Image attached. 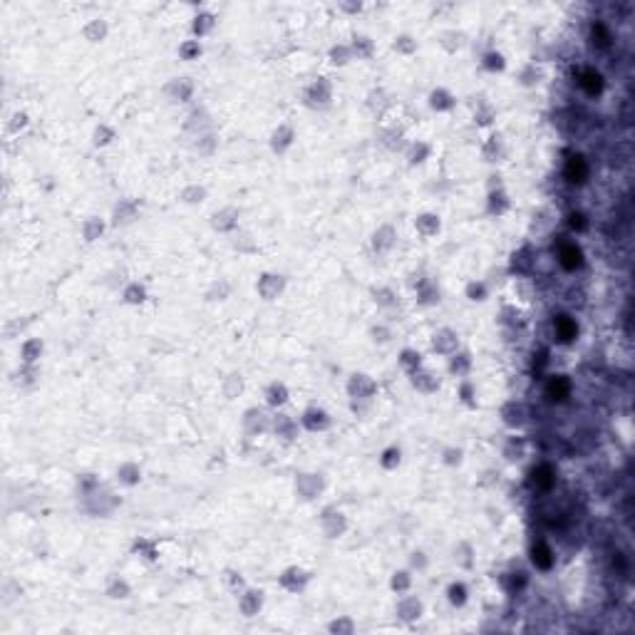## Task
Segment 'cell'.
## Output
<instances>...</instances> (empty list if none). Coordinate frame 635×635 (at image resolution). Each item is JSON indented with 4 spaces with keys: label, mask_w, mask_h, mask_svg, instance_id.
Returning <instances> with one entry per match:
<instances>
[{
    "label": "cell",
    "mask_w": 635,
    "mask_h": 635,
    "mask_svg": "<svg viewBox=\"0 0 635 635\" xmlns=\"http://www.w3.org/2000/svg\"><path fill=\"white\" fill-rule=\"evenodd\" d=\"M583 87H586L591 94H596V92L601 89V75H596V72L588 70V72L583 75Z\"/></svg>",
    "instance_id": "3957f363"
},
{
    "label": "cell",
    "mask_w": 635,
    "mask_h": 635,
    "mask_svg": "<svg viewBox=\"0 0 635 635\" xmlns=\"http://www.w3.org/2000/svg\"><path fill=\"white\" fill-rule=\"evenodd\" d=\"M583 172H586V169H583V162H580V159H573V162L568 164V176H571L573 181H580Z\"/></svg>",
    "instance_id": "5b68a950"
},
{
    "label": "cell",
    "mask_w": 635,
    "mask_h": 635,
    "mask_svg": "<svg viewBox=\"0 0 635 635\" xmlns=\"http://www.w3.org/2000/svg\"><path fill=\"white\" fill-rule=\"evenodd\" d=\"M556 330H558L561 340H571V338L576 335V323L563 315V318H558V320H556Z\"/></svg>",
    "instance_id": "6da1fadb"
},
{
    "label": "cell",
    "mask_w": 635,
    "mask_h": 635,
    "mask_svg": "<svg viewBox=\"0 0 635 635\" xmlns=\"http://www.w3.org/2000/svg\"><path fill=\"white\" fill-rule=\"evenodd\" d=\"M534 563H539L541 568H549V566H551V551L546 549V546L534 549Z\"/></svg>",
    "instance_id": "277c9868"
},
{
    "label": "cell",
    "mask_w": 635,
    "mask_h": 635,
    "mask_svg": "<svg viewBox=\"0 0 635 635\" xmlns=\"http://www.w3.org/2000/svg\"><path fill=\"white\" fill-rule=\"evenodd\" d=\"M578 260H580V253H578V248L573 246H566L563 248V253H561V263L566 266V268H576Z\"/></svg>",
    "instance_id": "7a4b0ae2"
},
{
    "label": "cell",
    "mask_w": 635,
    "mask_h": 635,
    "mask_svg": "<svg viewBox=\"0 0 635 635\" xmlns=\"http://www.w3.org/2000/svg\"><path fill=\"white\" fill-rule=\"evenodd\" d=\"M563 392H566V382L563 380H558V385L551 382V395H563Z\"/></svg>",
    "instance_id": "8992f818"
}]
</instances>
